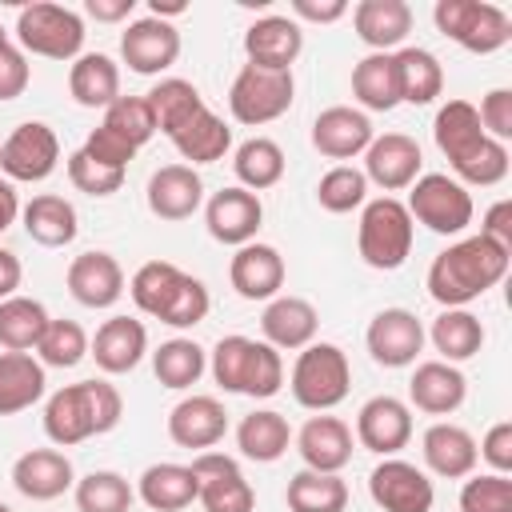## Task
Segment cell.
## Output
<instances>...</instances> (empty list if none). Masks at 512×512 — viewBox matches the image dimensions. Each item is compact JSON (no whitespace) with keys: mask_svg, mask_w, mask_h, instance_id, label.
<instances>
[{"mask_svg":"<svg viewBox=\"0 0 512 512\" xmlns=\"http://www.w3.org/2000/svg\"><path fill=\"white\" fill-rule=\"evenodd\" d=\"M432 136H436V148L448 156L452 172L460 176V184L492 188L508 176V148L480 128L476 104L448 100L432 120Z\"/></svg>","mask_w":512,"mask_h":512,"instance_id":"obj_1","label":"cell"},{"mask_svg":"<svg viewBox=\"0 0 512 512\" xmlns=\"http://www.w3.org/2000/svg\"><path fill=\"white\" fill-rule=\"evenodd\" d=\"M512 252L500 248L488 236H464L456 244H448L432 268H428V296L444 308H464L476 296H484L488 288H496L508 272Z\"/></svg>","mask_w":512,"mask_h":512,"instance_id":"obj_2","label":"cell"},{"mask_svg":"<svg viewBox=\"0 0 512 512\" xmlns=\"http://www.w3.org/2000/svg\"><path fill=\"white\" fill-rule=\"evenodd\" d=\"M124 400L108 380H80L48 396L44 404V436L60 448L84 444L88 436H104L120 424Z\"/></svg>","mask_w":512,"mask_h":512,"instance_id":"obj_3","label":"cell"},{"mask_svg":"<svg viewBox=\"0 0 512 512\" xmlns=\"http://www.w3.org/2000/svg\"><path fill=\"white\" fill-rule=\"evenodd\" d=\"M128 292H132L140 312H148V316H156L160 324H172V328H196L212 308L208 288L196 276L168 264V260L140 264L128 280Z\"/></svg>","mask_w":512,"mask_h":512,"instance_id":"obj_4","label":"cell"},{"mask_svg":"<svg viewBox=\"0 0 512 512\" xmlns=\"http://www.w3.org/2000/svg\"><path fill=\"white\" fill-rule=\"evenodd\" d=\"M212 376L224 392L268 400L284 384V360L272 344L252 336H220L212 348Z\"/></svg>","mask_w":512,"mask_h":512,"instance_id":"obj_5","label":"cell"},{"mask_svg":"<svg viewBox=\"0 0 512 512\" xmlns=\"http://www.w3.org/2000/svg\"><path fill=\"white\" fill-rule=\"evenodd\" d=\"M412 236H416V224L396 196H380V200L364 204L360 228H356V248L368 268H376V272L400 268L412 252Z\"/></svg>","mask_w":512,"mask_h":512,"instance_id":"obj_6","label":"cell"},{"mask_svg":"<svg viewBox=\"0 0 512 512\" xmlns=\"http://www.w3.org/2000/svg\"><path fill=\"white\" fill-rule=\"evenodd\" d=\"M432 20L448 40H456L464 52H476V56L500 52L512 40L508 12L488 0H436Z\"/></svg>","mask_w":512,"mask_h":512,"instance_id":"obj_7","label":"cell"},{"mask_svg":"<svg viewBox=\"0 0 512 512\" xmlns=\"http://www.w3.org/2000/svg\"><path fill=\"white\" fill-rule=\"evenodd\" d=\"M352 388V368H348V356L344 348L336 344H308L300 348L296 364H292V396L300 408H312V412H328L336 408Z\"/></svg>","mask_w":512,"mask_h":512,"instance_id":"obj_8","label":"cell"},{"mask_svg":"<svg viewBox=\"0 0 512 512\" xmlns=\"http://www.w3.org/2000/svg\"><path fill=\"white\" fill-rule=\"evenodd\" d=\"M16 40L20 52L44 56V60H76L84 48V20L80 12L64 4H24L16 16Z\"/></svg>","mask_w":512,"mask_h":512,"instance_id":"obj_9","label":"cell"},{"mask_svg":"<svg viewBox=\"0 0 512 512\" xmlns=\"http://www.w3.org/2000/svg\"><path fill=\"white\" fill-rule=\"evenodd\" d=\"M296 96V80L292 72H272V68H256L244 64L228 88V112L236 124H272L292 108Z\"/></svg>","mask_w":512,"mask_h":512,"instance_id":"obj_10","label":"cell"},{"mask_svg":"<svg viewBox=\"0 0 512 512\" xmlns=\"http://www.w3.org/2000/svg\"><path fill=\"white\" fill-rule=\"evenodd\" d=\"M408 216L420 220L428 232L436 236H460L472 224V196L460 180L444 176V172H424L416 176L412 192H408Z\"/></svg>","mask_w":512,"mask_h":512,"instance_id":"obj_11","label":"cell"},{"mask_svg":"<svg viewBox=\"0 0 512 512\" xmlns=\"http://www.w3.org/2000/svg\"><path fill=\"white\" fill-rule=\"evenodd\" d=\"M60 164V140L44 120H24L8 132V140L0 144V168L8 180H24V184H40L56 172Z\"/></svg>","mask_w":512,"mask_h":512,"instance_id":"obj_12","label":"cell"},{"mask_svg":"<svg viewBox=\"0 0 512 512\" xmlns=\"http://www.w3.org/2000/svg\"><path fill=\"white\" fill-rule=\"evenodd\" d=\"M192 472H196V488H200L196 500L204 504V512H252L256 508V492L232 456L196 452Z\"/></svg>","mask_w":512,"mask_h":512,"instance_id":"obj_13","label":"cell"},{"mask_svg":"<svg viewBox=\"0 0 512 512\" xmlns=\"http://www.w3.org/2000/svg\"><path fill=\"white\" fill-rule=\"evenodd\" d=\"M368 492H372V500H376L384 512H432V504H436L432 480H428L416 464H408V460H400V456H384V460L372 468Z\"/></svg>","mask_w":512,"mask_h":512,"instance_id":"obj_14","label":"cell"},{"mask_svg":"<svg viewBox=\"0 0 512 512\" xmlns=\"http://www.w3.org/2000/svg\"><path fill=\"white\" fill-rule=\"evenodd\" d=\"M364 344L380 368H408L424 348V324L408 308H384L372 316Z\"/></svg>","mask_w":512,"mask_h":512,"instance_id":"obj_15","label":"cell"},{"mask_svg":"<svg viewBox=\"0 0 512 512\" xmlns=\"http://www.w3.org/2000/svg\"><path fill=\"white\" fill-rule=\"evenodd\" d=\"M120 56H124V64L136 76H156V72H164V68L176 64V56H180V32H176V24L156 20V16L132 20L128 32L120 36Z\"/></svg>","mask_w":512,"mask_h":512,"instance_id":"obj_16","label":"cell"},{"mask_svg":"<svg viewBox=\"0 0 512 512\" xmlns=\"http://www.w3.org/2000/svg\"><path fill=\"white\" fill-rule=\"evenodd\" d=\"M420 144L404 132H384V136H372V144L364 148V180L380 184L384 192H400V188H412L416 176H420Z\"/></svg>","mask_w":512,"mask_h":512,"instance_id":"obj_17","label":"cell"},{"mask_svg":"<svg viewBox=\"0 0 512 512\" xmlns=\"http://www.w3.org/2000/svg\"><path fill=\"white\" fill-rule=\"evenodd\" d=\"M356 440L376 456H396L412 440V412L396 396H372L356 412Z\"/></svg>","mask_w":512,"mask_h":512,"instance_id":"obj_18","label":"cell"},{"mask_svg":"<svg viewBox=\"0 0 512 512\" xmlns=\"http://www.w3.org/2000/svg\"><path fill=\"white\" fill-rule=\"evenodd\" d=\"M164 136L172 140V148L192 160V164H216L224 160V152L232 148V128L200 100L192 112H184L176 124L164 128Z\"/></svg>","mask_w":512,"mask_h":512,"instance_id":"obj_19","label":"cell"},{"mask_svg":"<svg viewBox=\"0 0 512 512\" xmlns=\"http://www.w3.org/2000/svg\"><path fill=\"white\" fill-rule=\"evenodd\" d=\"M260 220H264V204L248 188H220L204 208L208 236L220 244H232V248L248 244L260 232Z\"/></svg>","mask_w":512,"mask_h":512,"instance_id":"obj_20","label":"cell"},{"mask_svg":"<svg viewBox=\"0 0 512 512\" xmlns=\"http://www.w3.org/2000/svg\"><path fill=\"white\" fill-rule=\"evenodd\" d=\"M244 52H248V64H256V68L292 72L296 56L304 52V32L288 16H260L244 32Z\"/></svg>","mask_w":512,"mask_h":512,"instance_id":"obj_21","label":"cell"},{"mask_svg":"<svg viewBox=\"0 0 512 512\" xmlns=\"http://www.w3.org/2000/svg\"><path fill=\"white\" fill-rule=\"evenodd\" d=\"M372 120L360 112V108H348V104H336V108H324L316 120H312V148L328 160H352L360 156L368 144H372Z\"/></svg>","mask_w":512,"mask_h":512,"instance_id":"obj_22","label":"cell"},{"mask_svg":"<svg viewBox=\"0 0 512 512\" xmlns=\"http://www.w3.org/2000/svg\"><path fill=\"white\" fill-rule=\"evenodd\" d=\"M228 280H232L236 296H244V300H272L284 288V256L272 244L248 240L236 248L232 264H228Z\"/></svg>","mask_w":512,"mask_h":512,"instance_id":"obj_23","label":"cell"},{"mask_svg":"<svg viewBox=\"0 0 512 512\" xmlns=\"http://www.w3.org/2000/svg\"><path fill=\"white\" fill-rule=\"evenodd\" d=\"M68 292L84 308H112L124 296V268L112 252H80L68 264Z\"/></svg>","mask_w":512,"mask_h":512,"instance_id":"obj_24","label":"cell"},{"mask_svg":"<svg viewBox=\"0 0 512 512\" xmlns=\"http://www.w3.org/2000/svg\"><path fill=\"white\" fill-rule=\"evenodd\" d=\"M228 432V412L216 396H184L172 412H168V436L180 448H196L208 452L224 440Z\"/></svg>","mask_w":512,"mask_h":512,"instance_id":"obj_25","label":"cell"},{"mask_svg":"<svg viewBox=\"0 0 512 512\" xmlns=\"http://www.w3.org/2000/svg\"><path fill=\"white\" fill-rule=\"evenodd\" d=\"M148 352V328L132 316H112L96 328L92 344H88V356H96V368L108 372V376H120V372H132Z\"/></svg>","mask_w":512,"mask_h":512,"instance_id":"obj_26","label":"cell"},{"mask_svg":"<svg viewBox=\"0 0 512 512\" xmlns=\"http://www.w3.org/2000/svg\"><path fill=\"white\" fill-rule=\"evenodd\" d=\"M72 480H76L72 460L60 448H32L12 464V484L28 500H56L72 488Z\"/></svg>","mask_w":512,"mask_h":512,"instance_id":"obj_27","label":"cell"},{"mask_svg":"<svg viewBox=\"0 0 512 512\" xmlns=\"http://www.w3.org/2000/svg\"><path fill=\"white\" fill-rule=\"evenodd\" d=\"M204 200V180L192 164H164L148 180V208L160 220H188Z\"/></svg>","mask_w":512,"mask_h":512,"instance_id":"obj_28","label":"cell"},{"mask_svg":"<svg viewBox=\"0 0 512 512\" xmlns=\"http://www.w3.org/2000/svg\"><path fill=\"white\" fill-rule=\"evenodd\" d=\"M316 328H320V316L304 296H272L264 316H260L264 344H272L276 352L280 348H288V352L308 348L316 340Z\"/></svg>","mask_w":512,"mask_h":512,"instance_id":"obj_29","label":"cell"},{"mask_svg":"<svg viewBox=\"0 0 512 512\" xmlns=\"http://www.w3.org/2000/svg\"><path fill=\"white\" fill-rule=\"evenodd\" d=\"M296 452L312 472H340L352 460V428L340 416H312L296 432Z\"/></svg>","mask_w":512,"mask_h":512,"instance_id":"obj_30","label":"cell"},{"mask_svg":"<svg viewBox=\"0 0 512 512\" xmlns=\"http://www.w3.org/2000/svg\"><path fill=\"white\" fill-rule=\"evenodd\" d=\"M408 396L420 412L428 416H448L464 404L468 396V380L456 364H444V360H424L416 364L412 380H408Z\"/></svg>","mask_w":512,"mask_h":512,"instance_id":"obj_31","label":"cell"},{"mask_svg":"<svg viewBox=\"0 0 512 512\" xmlns=\"http://www.w3.org/2000/svg\"><path fill=\"white\" fill-rule=\"evenodd\" d=\"M420 452H424V464H428L436 476H444V480H464V476H472V468H476V460H480L472 432L460 428V424H448V420H440V424H432V428L424 432Z\"/></svg>","mask_w":512,"mask_h":512,"instance_id":"obj_32","label":"cell"},{"mask_svg":"<svg viewBox=\"0 0 512 512\" xmlns=\"http://www.w3.org/2000/svg\"><path fill=\"white\" fill-rule=\"evenodd\" d=\"M352 28L372 52H388L412 32V8L404 0H360L352 8Z\"/></svg>","mask_w":512,"mask_h":512,"instance_id":"obj_33","label":"cell"},{"mask_svg":"<svg viewBox=\"0 0 512 512\" xmlns=\"http://www.w3.org/2000/svg\"><path fill=\"white\" fill-rule=\"evenodd\" d=\"M68 92L80 108H108L120 96V68L104 52H80L68 68Z\"/></svg>","mask_w":512,"mask_h":512,"instance_id":"obj_34","label":"cell"},{"mask_svg":"<svg viewBox=\"0 0 512 512\" xmlns=\"http://www.w3.org/2000/svg\"><path fill=\"white\" fill-rule=\"evenodd\" d=\"M24 232L44 248H64L76 240L80 216H76L72 200L56 196V192H40L24 204Z\"/></svg>","mask_w":512,"mask_h":512,"instance_id":"obj_35","label":"cell"},{"mask_svg":"<svg viewBox=\"0 0 512 512\" xmlns=\"http://www.w3.org/2000/svg\"><path fill=\"white\" fill-rule=\"evenodd\" d=\"M196 472L192 464H148L140 476L136 496L152 508V512H184L196 500Z\"/></svg>","mask_w":512,"mask_h":512,"instance_id":"obj_36","label":"cell"},{"mask_svg":"<svg viewBox=\"0 0 512 512\" xmlns=\"http://www.w3.org/2000/svg\"><path fill=\"white\" fill-rule=\"evenodd\" d=\"M44 364L28 352H0V416H16L44 396Z\"/></svg>","mask_w":512,"mask_h":512,"instance_id":"obj_37","label":"cell"},{"mask_svg":"<svg viewBox=\"0 0 512 512\" xmlns=\"http://www.w3.org/2000/svg\"><path fill=\"white\" fill-rule=\"evenodd\" d=\"M288 444H292V428H288V420H284L280 412H272V408H256V412H248V416L236 424V448H240L248 460H256V464L280 460V456L288 452Z\"/></svg>","mask_w":512,"mask_h":512,"instance_id":"obj_38","label":"cell"},{"mask_svg":"<svg viewBox=\"0 0 512 512\" xmlns=\"http://www.w3.org/2000/svg\"><path fill=\"white\" fill-rule=\"evenodd\" d=\"M352 96L368 112H392L400 104V80H396L392 52H368L352 68Z\"/></svg>","mask_w":512,"mask_h":512,"instance_id":"obj_39","label":"cell"},{"mask_svg":"<svg viewBox=\"0 0 512 512\" xmlns=\"http://www.w3.org/2000/svg\"><path fill=\"white\" fill-rule=\"evenodd\" d=\"M396 80H400V104H432L444 92V68L428 48H400L392 52Z\"/></svg>","mask_w":512,"mask_h":512,"instance_id":"obj_40","label":"cell"},{"mask_svg":"<svg viewBox=\"0 0 512 512\" xmlns=\"http://www.w3.org/2000/svg\"><path fill=\"white\" fill-rule=\"evenodd\" d=\"M432 348L444 356V364H460L472 360L484 348V324L468 312V308H444L432 320Z\"/></svg>","mask_w":512,"mask_h":512,"instance_id":"obj_41","label":"cell"},{"mask_svg":"<svg viewBox=\"0 0 512 512\" xmlns=\"http://www.w3.org/2000/svg\"><path fill=\"white\" fill-rule=\"evenodd\" d=\"M288 512H344L348 508V484L340 480V472H296L288 480Z\"/></svg>","mask_w":512,"mask_h":512,"instance_id":"obj_42","label":"cell"},{"mask_svg":"<svg viewBox=\"0 0 512 512\" xmlns=\"http://www.w3.org/2000/svg\"><path fill=\"white\" fill-rule=\"evenodd\" d=\"M48 312L40 300L32 296H8L0 300V348L4 352H28L40 344L44 328H48Z\"/></svg>","mask_w":512,"mask_h":512,"instance_id":"obj_43","label":"cell"},{"mask_svg":"<svg viewBox=\"0 0 512 512\" xmlns=\"http://www.w3.org/2000/svg\"><path fill=\"white\" fill-rule=\"evenodd\" d=\"M232 172H236L240 188H248V192H264V188L280 184V176H284V152H280L276 140H268V136H252V140H244V144L236 148V156H232Z\"/></svg>","mask_w":512,"mask_h":512,"instance_id":"obj_44","label":"cell"},{"mask_svg":"<svg viewBox=\"0 0 512 512\" xmlns=\"http://www.w3.org/2000/svg\"><path fill=\"white\" fill-rule=\"evenodd\" d=\"M204 368H208V356H204V348L196 344V340H184V336H176V340H164L156 352H152V372H156V380L164 384V388H192L200 376H204Z\"/></svg>","mask_w":512,"mask_h":512,"instance_id":"obj_45","label":"cell"},{"mask_svg":"<svg viewBox=\"0 0 512 512\" xmlns=\"http://www.w3.org/2000/svg\"><path fill=\"white\" fill-rule=\"evenodd\" d=\"M100 128L112 132L116 140H124L128 148H144L156 136V116H152V108H148L144 96H116L104 108Z\"/></svg>","mask_w":512,"mask_h":512,"instance_id":"obj_46","label":"cell"},{"mask_svg":"<svg viewBox=\"0 0 512 512\" xmlns=\"http://www.w3.org/2000/svg\"><path fill=\"white\" fill-rule=\"evenodd\" d=\"M136 500L132 484L120 472H88L84 480H76V508L80 512H128Z\"/></svg>","mask_w":512,"mask_h":512,"instance_id":"obj_47","label":"cell"},{"mask_svg":"<svg viewBox=\"0 0 512 512\" xmlns=\"http://www.w3.org/2000/svg\"><path fill=\"white\" fill-rule=\"evenodd\" d=\"M316 200H320L324 212L344 216V212L368 204V180H364L360 168H352V164H336V168H328V172L320 176V184H316Z\"/></svg>","mask_w":512,"mask_h":512,"instance_id":"obj_48","label":"cell"},{"mask_svg":"<svg viewBox=\"0 0 512 512\" xmlns=\"http://www.w3.org/2000/svg\"><path fill=\"white\" fill-rule=\"evenodd\" d=\"M36 352H40V364L48 368H76L88 356V336L76 320H48Z\"/></svg>","mask_w":512,"mask_h":512,"instance_id":"obj_49","label":"cell"},{"mask_svg":"<svg viewBox=\"0 0 512 512\" xmlns=\"http://www.w3.org/2000/svg\"><path fill=\"white\" fill-rule=\"evenodd\" d=\"M144 100H148V108H152V116H156V132H164V128H168V124H176L184 112H192L204 96L196 92V84H192V80L172 76V80H160Z\"/></svg>","mask_w":512,"mask_h":512,"instance_id":"obj_50","label":"cell"},{"mask_svg":"<svg viewBox=\"0 0 512 512\" xmlns=\"http://www.w3.org/2000/svg\"><path fill=\"white\" fill-rule=\"evenodd\" d=\"M68 180L84 196H112V192L124 188V168H108V164L92 160L84 148H76L68 156Z\"/></svg>","mask_w":512,"mask_h":512,"instance_id":"obj_51","label":"cell"},{"mask_svg":"<svg viewBox=\"0 0 512 512\" xmlns=\"http://www.w3.org/2000/svg\"><path fill=\"white\" fill-rule=\"evenodd\" d=\"M460 512H512V480L500 472H484L464 480Z\"/></svg>","mask_w":512,"mask_h":512,"instance_id":"obj_52","label":"cell"},{"mask_svg":"<svg viewBox=\"0 0 512 512\" xmlns=\"http://www.w3.org/2000/svg\"><path fill=\"white\" fill-rule=\"evenodd\" d=\"M476 116H480V128H484L492 140L504 144V140L512 136V92H508V88H492V92L480 100Z\"/></svg>","mask_w":512,"mask_h":512,"instance_id":"obj_53","label":"cell"},{"mask_svg":"<svg viewBox=\"0 0 512 512\" xmlns=\"http://www.w3.org/2000/svg\"><path fill=\"white\" fill-rule=\"evenodd\" d=\"M28 60H24V52L12 44V40H4L0 44V100H16V96H24V88H28Z\"/></svg>","mask_w":512,"mask_h":512,"instance_id":"obj_54","label":"cell"},{"mask_svg":"<svg viewBox=\"0 0 512 512\" xmlns=\"http://www.w3.org/2000/svg\"><path fill=\"white\" fill-rule=\"evenodd\" d=\"M476 456H484V460L492 464V472L508 476V472H512V420L492 424V428L484 432V440H480Z\"/></svg>","mask_w":512,"mask_h":512,"instance_id":"obj_55","label":"cell"},{"mask_svg":"<svg viewBox=\"0 0 512 512\" xmlns=\"http://www.w3.org/2000/svg\"><path fill=\"white\" fill-rule=\"evenodd\" d=\"M84 152H88L92 160L108 164V168H128V160L136 156V148H128L124 140H116V136L104 132V128H92V136L84 140Z\"/></svg>","mask_w":512,"mask_h":512,"instance_id":"obj_56","label":"cell"},{"mask_svg":"<svg viewBox=\"0 0 512 512\" xmlns=\"http://www.w3.org/2000/svg\"><path fill=\"white\" fill-rule=\"evenodd\" d=\"M480 236H488V240H496L500 248L512 252V200H496V204L484 212Z\"/></svg>","mask_w":512,"mask_h":512,"instance_id":"obj_57","label":"cell"},{"mask_svg":"<svg viewBox=\"0 0 512 512\" xmlns=\"http://www.w3.org/2000/svg\"><path fill=\"white\" fill-rule=\"evenodd\" d=\"M348 12L344 0H292V16L312 20V24H336Z\"/></svg>","mask_w":512,"mask_h":512,"instance_id":"obj_58","label":"cell"},{"mask_svg":"<svg viewBox=\"0 0 512 512\" xmlns=\"http://www.w3.org/2000/svg\"><path fill=\"white\" fill-rule=\"evenodd\" d=\"M132 8H136V0H84V12L100 24H120L132 16Z\"/></svg>","mask_w":512,"mask_h":512,"instance_id":"obj_59","label":"cell"},{"mask_svg":"<svg viewBox=\"0 0 512 512\" xmlns=\"http://www.w3.org/2000/svg\"><path fill=\"white\" fill-rule=\"evenodd\" d=\"M20 276H24V268H20V256H16V252H8V248H0V300L16 296V288H20Z\"/></svg>","mask_w":512,"mask_h":512,"instance_id":"obj_60","label":"cell"},{"mask_svg":"<svg viewBox=\"0 0 512 512\" xmlns=\"http://www.w3.org/2000/svg\"><path fill=\"white\" fill-rule=\"evenodd\" d=\"M16 212H20L16 188H12V180H0V232H8L16 224Z\"/></svg>","mask_w":512,"mask_h":512,"instance_id":"obj_61","label":"cell"},{"mask_svg":"<svg viewBox=\"0 0 512 512\" xmlns=\"http://www.w3.org/2000/svg\"><path fill=\"white\" fill-rule=\"evenodd\" d=\"M184 12H188L184 0H152L148 4V16H156V20H172V16H184Z\"/></svg>","mask_w":512,"mask_h":512,"instance_id":"obj_62","label":"cell"},{"mask_svg":"<svg viewBox=\"0 0 512 512\" xmlns=\"http://www.w3.org/2000/svg\"><path fill=\"white\" fill-rule=\"evenodd\" d=\"M4 40H8V32H4V24H0V44H4Z\"/></svg>","mask_w":512,"mask_h":512,"instance_id":"obj_63","label":"cell"},{"mask_svg":"<svg viewBox=\"0 0 512 512\" xmlns=\"http://www.w3.org/2000/svg\"><path fill=\"white\" fill-rule=\"evenodd\" d=\"M0 512H12V508H8V504H0Z\"/></svg>","mask_w":512,"mask_h":512,"instance_id":"obj_64","label":"cell"}]
</instances>
